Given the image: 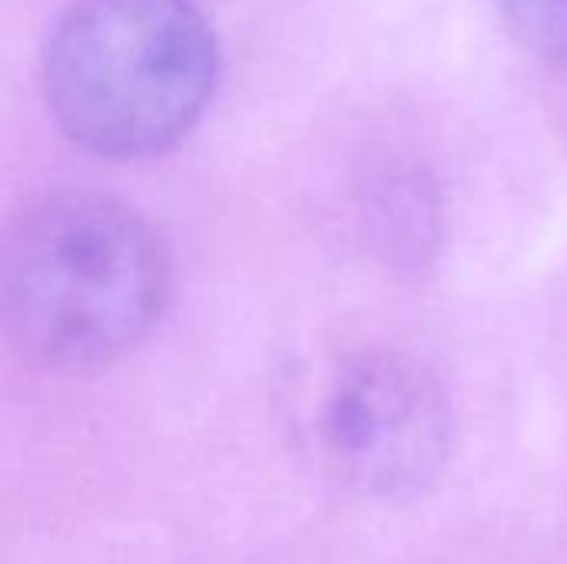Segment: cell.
I'll use <instances>...</instances> for the list:
<instances>
[{
    "label": "cell",
    "mask_w": 567,
    "mask_h": 564,
    "mask_svg": "<svg viewBox=\"0 0 567 564\" xmlns=\"http://www.w3.org/2000/svg\"><path fill=\"white\" fill-rule=\"evenodd\" d=\"M502 7L525 47L567 60V0H502Z\"/></svg>",
    "instance_id": "277c9868"
},
{
    "label": "cell",
    "mask_w": 567,
    "mask_h": 564,
    "mask_svg": "<svg viewBox=\"0 0 567 564\" xmlns=\"http://www.w3.org/2000/svg\"><path fill=\"white\" fill-rule=\"evenodd\" d=\"M216 66V33L193 0H73L47 43L43 93L80 150L150 160L193 133Z\"/></svg>",
    "instance_id": "7a4b0ae2"
},
{
    "label": "cell",
    "mask_w": 567,
    "mask_h": 564,
    "mask_svg": "<svg viewBox=\"0 0 567 564\" xmlns=\"http://www.w3.org/2000/svg\"><path fill=\"white\" fill-rule=\"evenodd\" d=\"M166 299L163 239L113 196H43L0 236V326L33 362L106 366L150 336Z\"/></svg>",
    "instance_id": "6da1fadb"
},
{
    "label": "cell",
    "mask_w": 567,
    "mask_h": 564,
    "mask_svg": "<svg viewBox=\"0 0 567 564\" xmlns=\"http://www.w3.org/2000/svg\"><path fill=\"white\" fill-rule=\"evenodd\" d=\"M452 409L429 366L392 349H362L319 379L312 442L322 465L365 495H409L445 465Z\"/></svg>",
    "instance_id": "3957f363"
}]
</instances>
